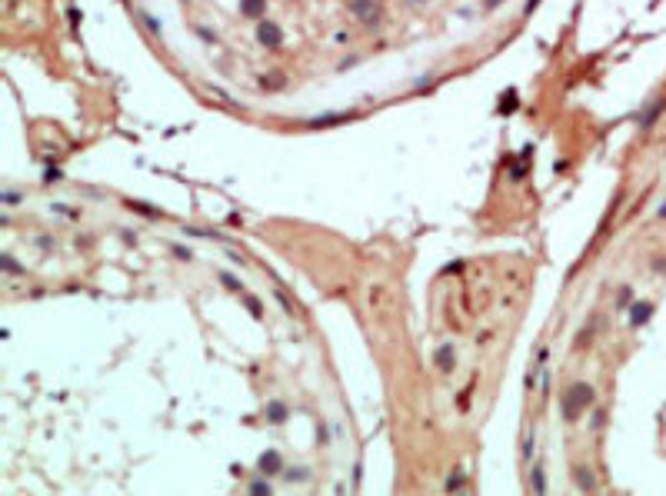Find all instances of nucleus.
<instances>
[{"label":"nucleus","instance_id":"obj_10","mask_svg":"<svg viewBox=\"0 0 666 496\" xmlns=\"http://www.w3.org/2000/svg\"><path fill=\"white\" fill-rule=\"evenodd\" d=\"M250 490H253V493H266V490H270V486H266V483H260V480H256V483L250 486Z\"/></svg>","mask_w":666,"mask_h":496},{"label":"nucleus","instance_id":"obj_4","mask_svg":"<svg viewBox=\"0 0 666 496\" xmlns=\"http://www.w3.org/2000/svg\"><path fill=\"white\" fill-rule=\"evenodd\" d=\"M266 416H270V423H283V419H287V407H283V403H270V407H266Z\"/></svg>","mask_w":666,"mask_h":496},{"label":"nucleus","instance_id":"obj_2","mask_svg":"<svg viewBox=\"0 0 666 496\" xmlns=\"http://www.w3.org/2000/svg\"><path fill=\"white\" fill-rule=\"evenodd\" d=\"M436 363H440V370L443 373H450L456 366V360H453V343H440V350H436Z\"/></svg>","mask_w":666,"mask_h":496},{"label":"nucleus","instance_id":"obj_5","mask_svg":"<svg viewBox=\"0 0 666 496\" xmlns=\"http://www.w3.org/2000/svg\"><path fill=\"white\" fill-rule=\"evenodd\" d=\"M646 317H650V307H646V303H640V307H633V317H630V323H636V327H640V323H643Z\"/></svg>","mask_w":666,"mask_h":496},{"label":"nucleus","instance_id":"obj_8","mask_svg":"<svg viewBox=\"0 0 666 496\" xmlns=\"http://www.w3.org/2000/svg\"><path fill=\"white\" fill-rule=\"evenodd\" d=\"M577 476H580V486H583V490H593V480H589V470H577Z\"/></svg>","mask_w":666,"mask_h":496},{"label":"nucleus","instance_id":"obj_9","mask_svg":"<svg viewBox=\"0 0 666 496\" xmlns=\"http://www.w3.org/2000/svg\"><path fill=\"white\" fill-rule=\"evenodd\" d=\"M220 280H223V287H227V290H240V283H237V276H227V273H223Z\"/></svg>","mask_w":666,"mask_h":496},{"label":"nucleus","instance_id":"obj_3","mask_svg":"<svg viewBox=\"0 0 666 496\" xmlns=\"http://www.w3.org/2000/svg\"><path fill=\"white\" fill-rule=\"evenodd\" d=\"M256 466H260V473L273 476V473H280V456H277L273 450H266L263 456H260V463H256Z\"/></svg>","mask_w":666,"mask_h":496},{"label":"nucleus","instance_id":"obj_6","mask_svg":"<svg viewBox=\"0 0 666 496\" xmlns=\"http://www.w3.org/2000/svg\"><path fill=\"white\" fill-rule=\"evenodd\" d=\"M533 493H546V483H543V470H540V466L533 470Z\"/></svg>","mask_w":666,"mask_h":496},{"label":"nucleus","instance_id":"obj_1","mask_svg":"<svg viewBox=\"0 0 666 496\" xmlns=\"http://www.w3.org/2000/svg\"><path fill=\"white\" fill-rule=\"evenodd\" d=\"M589 403H593V386H586V383L570 386V390H566V400H563V416L573 423V419L583 413V407H589Z\"/></svg>","mask_w":666,"mask_h":496},{"label":"nucleus","instance_id":"obj_7","mask_svg":"<svg viewBox=\"0 0 666 496\" xmlns=\"http://www.w3.org/2000/svg\"><path fill=\"white\" fill-rule=\"evenodd\" d=\"M460 483H463V470H453V476L446 480V490H460Z\"/></svg>","mask_w":666,"mask_h":496}]
</instances>
